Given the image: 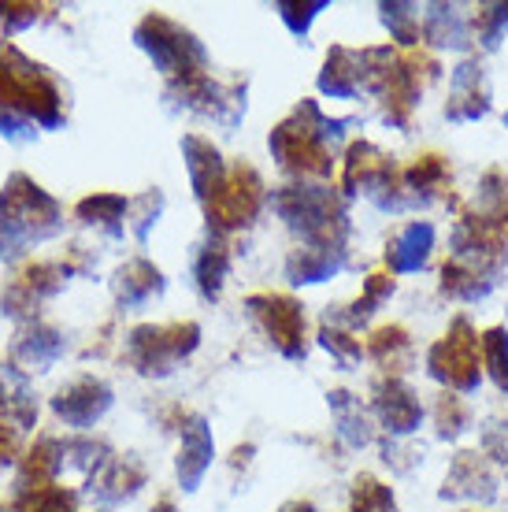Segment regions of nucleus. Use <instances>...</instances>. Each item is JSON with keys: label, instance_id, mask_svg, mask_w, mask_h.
Segmentation results:
<instances>
[{"label": "nucleus", "instance_id": "6ab92c4d", "mask_svg": "<svg viewBox=\"0 0 508 512\" xmlns=\"http://www.w3.org/2000/svg\"><path fill=\"white\" fill-rule=\"evenodd\" d=\"M130 205L119 197V193H93V197H82L75 205V216L86 223V227H97L108 238H123V219H127Z\"/></svg>", "mask_w": 508, "mask_h": 512}, {"label": "nucleus", "instance_id": "6e6552de", "mask_svg": "<svg viewBox=\"0 0 508 512\" xmlns=\"http://www.w3.org/2000/svg\"><path fill=\"white\" fill-rule=\"evenodd\" d=\"M260 201H264V182L253 167L238 164L234 171H227V179L208 201H204V212H208V223L216 227V234L223 231H238V227H249L253 216L260 212Z\"/></svg>", "mask_w": 508, "mask_h": 512}, {"label": "nucleus", "instance_id": "2f4dec72", "mask_svg": "<svg viewBox=\"0 0 508 512\" xmlns=\"http://www.w3.org/2000/svg\"><path fill=\"white\" fill-rule=\"evenodd\" d=\"M19 435H23L19 427L0 420V472H4V468H15V464L23 461V438Z\"/></svg>", "mask_w": 508, "mask_h": 512}, {"label": "nucleus", "instance_id": "5701e85b", "mask_svg": "<svg viewBox=\"0 0 508 512\" xmlns=\"http://www.w3.org/2000/svg\"><path fill=\"white\" fill-rule=\"evenodd\" d=\"M227 268H230L227 242H223L219 234H212L208 245L201 249V256H197V286H201L204 297H212V301H216L219 290H223V279H227Z\"/></svg>", "mask_w": 508, "mask_h": 512}, {"label": "nucleus", "instance_id": "f8f14e48", "mask_svg": "<svg viewBox=\"0 0 508 512\" xmlns=\"http://www.w3.org/2000/svg\"><path fill=\"white\" fill-rule=\"evenodd\" d=\"M64 357V334L41 320H30L19 327L12 342V364L19 372H49L56 360Z\"/></svg>", "mask_w": 508, "mask_h": 512}, {"label": "nucleus", "instance_id": "a878e982", "mask_svg": "<svg viewBox=\"0 0 508 512\" xmlns=\"http://www.w3.org/2000/svg\"><path fill=\"white\" fill-rule=\"evenodd\" d=\"M483 360L494 375V383L508 394V334L501 327L483 334Z\"/></svg>", "mask_w": 508, "mask_h": 512}, {"label": "nucleus", "instance_id": "473e14b6", "mask_svg": "<svg viewBox=\"0 0 508 512\" xmlns=\"http://www.w3.org/2000/svg\"><path fill=\"white\" fill-rule=\"evenodd\" d=\"M508 26V4H497V8H486L479 15V34H483V45L486 49H494L497 38H501V30Z\"/></svg>", "mask_w": 508, "mask_h": 512}, {"label": "nucleus", "instance_id": "58836bf2", "mask_svg": "<svg viewBox=\"0 0 508 512\" xmlns=\"http://www.w3.org/2000/svg\"><path fill=\"white\" fill-rule=\"evenodd\" d=\"M153 512H175V505H171V501H167V498H164V501H160V505H156V509H153Z\"/></svg>", "mask_w": 508, "mask_h": 512}, {"label": "nucleus", "instance_id": "9b49d317", "mask_svg": "<svg viewBox=\"0 0 508 512\" xmlns=\"http://www.w3.org/2000/svg\"><path fill=\"white\" fill-rule=\"evenodd\" d=\"M108 409H112V386L97 379V375H78L67 386H60L56 397H52L56 420L67 423V427H78V431L93 427Z\"/></svg>", "mask_w": 508, "mask_h": 512}, {"label": "nucleus", "instance_id": "f03ea898", "mask_svg": "<svg viewBox=\"0 0 508 512\" xmlns=\"http://www.w3.org/2000/svg\"><path fill=\"white\" fill-rule=\"evenodd\" d=\"M64 227V208L49 190L15 171L0 190V260L23 256L30 245L49 242Z\"/></svg>", "mask_w": 508, "mask_h": 512}, {"label": "nucleus", "instance_id": "c9c22d12", "mask_svg": "<svg viewBox=\"0 0 508 512\" xmlns=\"http://www.w3.org/2000/svg\"><path fill=\"white\" fill-rule=\"evenodd\" d=\"M382 12H386V15H382V19H386V26L394 30L397 38L412 41V8H408V4H386Z\"/></svg>", "mask_w": 508, "mask_h": 512}, {"label": "nucleus", "instance_id": "2eb2a0df", "mask_svg": "<svg viewBox=\"0 0 508 512\" xmlns=\"http://www.w3.org/2000/svg\"><path fill=\"white\" fill-rule=\"evenodd\" d=\"M182 156H186V171H190V182H193V190H197V197L208 201V197L223 186V179H227V167H223L219 149L212 141L197 138V134H186V138H182Z\"/></svg>", "mask_w": 508, "mask_h": 512}, {"label": "nucleus", "instance_id": "0eeeda50", "mask_svg": "<svg viewBox=\"0 0 508 512\" xmlns=\"http://www.w3.org/2000/svg\"><path fill=\"white\" fill-rule=\"evenodd\" d=\"M71 271L75 268L64 264V260H30V264H23L12 275V282L4 286V294H0V312L30 323L41 301H49V297H56L64 290Z\"/></svg>", "mask_w": 508, "mask_h": 512}, {"label": "nucleus", "instance_id": "423d86ee", "mask_svg": "<svg viewBox=\"0 0 508 512\" xmlns=\"http://www.w3.org/2000/svg\"><path fill=\"white\" fill-rule=\"evenodd\" d=\"M201 342L197 323H167V327H138L127 342V357L141 375H167L178 357H190Z\"/></svg>", "mask_w": 508, "mask_h": 512}, {"label": "nucleus", "instance_id": "ddd939ff", "mask_svg": "<svg viewBox=\"0 0 508 512\" xmlns=\"http://www.w3.org/2000/svg\"><path fill=\"white\" fill-rule=\"evenodd\" d=\"M0 420L19 431H30L38 423V401H34L30 375L19 372L12 360L8 364L0 360Z\"/></svg>", "mask_w": 508, "mask_h": 512}, {"label": "nucleus", "instance_id": "bb28decb", "mask_svg": "<svg viewBox=\"0 0 508 512\" xmlns=\"http://www.w3.org/2000/svg\"><path fill=\"white\" fill-rule=\"evenodd\" d=\"M353 512H397L390 490L375 479H360L353 490Z\"/></svg>", "mask_w": 508, "mask_h": 512}, {"label": "nucleus", "instance_id": "7c9ffc66", "mask_svg": "<svg viewBox=\"0 0 508 512\" xmlns=\"http://www.w3.org/2000/svg\"><path fill=\"white\" fill-rule=\"evenodd\" d=\"M431 38L438 41V45H460V41H464V30H460V19L453 15V8H434Z\"/></svg>", "mask_w": 508, "mask_h": 512}, {"label": "nucleus", "instance_id": "ea45409f", "mask_svg": "<svg viewBox=\"0 0 508 512\" xmlns=\"http://www.w3.org/2000/svg\"><path fill=\"white\" fill-rule=\"evenodd\" d=\"M0 512H12V505H4V501H0Z\"/></svg>", "mask_w": 508, "mask_h": 512}, {"label": "nucleus", "instance_id": "9d476101", "mask_svg": "<svg viewBox=\"0 0 508 512\" xmlns=\"http://www.w3.org/2000/svg\"><path fill=\"white\" fill-rule=\"evenodd\" d=\"M434 379L457 386V390H475L479 386V338L471 334L468 320H457L453 331L431 349Z\"/></svg>", "mask_w": 508, "mask_h": 512}, {"label": "nucleus", "instance_id": "412c9836", "mask_svg": "<svg viewBox=\"0 0 508 512\" xmlns=\"http://www.w3.org/2000/svg\"><path fill=\"white\" fill-rule=\"evenodd\" d=\"M434 245V227L431 223H408L405 231L397 234L390 245V268L394 271H416L427 264Z\"/></svg>", "mask_w": 508, "mask_h": 512}, {"label": "nucleus", "instance_id": "72a5a7b5", "mask_svg": "<svg viewBox=\"0 0 508 512\" xmlns=\"http://www.w3.org/2000/svg\"><path fill=\"white\" fill-rule=\"evenodd\" d=\"M442 179H445V167L438 156H427V160H420V164L408 171V182H412L416 190H431V186H438Z\"/></svg>", "mask_w": 508, "mask_h": 512}, {"label": "nucleus", "instance_id": "c756f323", "mask_svg": "<svg viewBox=\"0 0 508 512\" xmlns=\"http://www.w3.org/2000/svg\"><path fill=\"white\" fill-rule=\"evenodd\" d=\"M323 8H327V0H312V4H279V15L293 34H308L312 19H316Z\"/></svg>", "mask_w": 508, "mask_h": 512}, {"label": "nucleus", "instance_id": "a19ab883", "mask_svg": "<svg viewBox=\"0 0 508 512\" xmlns=\"http://www.w3.org/2000/svg\"><path fill=\"white\" fill-rule=\"evenodd\" d=\"M505 123H508V116H505Z\"/></svg>", "mask_w": 508, "mask_h": 512}, {"label": "nucleus", "instance_id": "79ce46f5", "mask_svg": "<svg viewBox=\"0 0 508 512\" xmlns=\"http://www.w3.org/2000/svg\"><path fill=\"white\" fill-rule=\"evenodd\" d=\"M97 512H101V509H97Z\"/></svg>", "mask_w": 508, "mask_h": 512}, {"label": "nucleus", "instance_id": "393cba45", "mask_svg": "<svg viewBox=\"0 0 508 512\" xmlns=\"http://www.w3.org/2000/svg\"><path fill=\"white\" fill-rule=\"evenodd\" d=\"M453 90L457 97L449 104V116L453 119H479L486 112V93H479V67L475 64H460L457 78H453Z\"/></svg>", "mask_w": 508, "mask_h": 512}, {"label": "nucleus", "instance_id": "4468645a", "mask_svg": "<svg viewBox=\"0 0 508 512\" xmlns=\"http://www.w3.org/2000/svg\"><path fill=\"white\" fill-rule=\"evenodd\" d=\"M212 453H216V446H212L208 423L201 416H190L182 427V449H178V483H182V490L201 487L204 472L212 464Z\"/></svg>", "mask_w": 508, "mask_h": 512}, {"label": "nucleus", "instance_id": "f3484780", "mask_svg": "<svg viewBox=\"0 0 508 512\" xmlns=\"http://www.w3.org/2000/svg\"><path fill=\"white\" fill-rule=\"evenodd\" d=\"M115 297H119V305H145V301H153V297L164 294V275L156 264H149L145 256L138 260H127L123 268L115 271Z\"/></svg>", "mask_w": 508, "mask_h": 512}, {"label": "nucleus", "instance_id": "f704fd0d", "mask_svg": "<svg viewBox=\"0 0 508 512\" xmlns=\"http://www.w3.org/2000/svg\"><path fill=\"white\" fill-rule=\"evenodd\" d=\"M394 290V282L386 279V275H371L368 279V294H364V301H356L353 316H368V312H375V305H379L382 297Z\"/></svg>", "mask_w": 508, "mask_h": 512}, {"label": "nucleus", "instance_id": "dca6fc26", "mask_svg": "<svg viewBox=\"0 0 508 512\" xmlns=\"http://www.w3.org/2000/svg\"><path fill=\"white\" fill-rule=\"evenodd\" d=\"M145 483V472H141L138 464L127 461V457H112V461H104L93 479H89V490H93V498L104 501V505H115V501H127L138 494V487Z\"/></svg>", "mask_w": 508, "mask_h": 512}, {"label": "nucleus", "instance_id": "39448f33", "mask_svg": "<svg viewBox=\"0 0 508 512\" xmlns=\"http://www.w3.org/2000/svg\"><path fill=\"white\" fill-rule=\"evenodd\" d=\"M134 41L153 56V64L164 71L171 82L190 78L204 71V49L190 30L164 19V15H145L134 30Z\"/></svg>", "mask_w": 508, "mask_h": 512}, {"label": "nucleus", "instance_id": "20e7f679", "mask_svg": "<svg viewBox=\"0 0 508 512\" xmlns=\"http://www.w3.org/2000/svg\"><path fill=\"white\" fill-rule=\"evenodd\" d=\"M275 212L312 245H334V249L342 245L345 216L334 193L323 186H286L275 193Z\"/></svg>", "mask_w": 508, "mask_h": 512}, {"label": "nucleus", "instance_id": "a211bd4d", "mask_svg": "<svg viewBox=\"0 0 508 512\" xmlns=\"http://www.w3.org/2000/svg\"><path fill=\"white\" fill-rule=\"evenodd\" d=\"M375 409H379L382 423L390 431H397V435L416 431V423H420V401H416V394L405 383H382L379 397H375Z\"/></svg>", "mask_w": 508, "mask_h": 512}, {"label": "nucleus", "instance_id": "4c0bfd02", "mask_svg": "<svg viewBox=\"0 0 508 512\" xmlns=\"http://www.w3.org/2000/svg\"><path fill=\"white\" fill-rule=\"evenodd\" d=\"M279 512H316V509H312V501H290V505H282Z\"/></svg>", "mask_w": 508, "mask_h": 512}, {"label": "nucleus", "instance_id": "f257e3e1", "mask_svg": "<svg viewBox=\"0 0 508 512\" xmlns=\"http://www.w3.org/2000/svg\"><path fill=\"white\" fill-rule=\"evenodd\" d=\"M67 101L60 78L30 60L15 41H0V134L30 138V130H56Z\"/></svg>", "mask_w": 508, "mask_h": 512}, {"label": "nucleus", "instance_id": "1a4fd4ad", "mask_svg": "<svg viewBox=\"0 0 508 512\" xmlns=\"http://www.w3.org/2000/svg\"><path fill=\"white\" fill-rule=\"evenodd\" d=\"M249 312L256 323L267 331L282 357H305V312L301 305L286 294H253L249 297Z\"/></svg>", "mask_w": 508, "mask_h": 512}, {"label": "nucleus", "instance_id": "aec40b11", "mask_svg": "<svg viewBox=\"0 0 508 512\" xmlns=\"http://www.w3.org/2000/svg\"><path fill=\"white\" fill-rule=\"evenodd\" d=\"M338 268H342V249H334V245H308L286 260L290 282H323Z\"/></svg>", "mask_w": 508, "mask_h": 512}, {"label": "nucleus", "instance_id": "b1692460", "mask_svg": "<svg viewBox=\"0 0 508 512\" xmlns=\"http://www.w3.org/2000/svg\"><path fill=\"white\" fill-rule=\"evenodd\" d=\"M12 512H78L75 509V490L60 487V483L15 490Z\"/></svg>", "mask_w": 508, "mask_h": 512}, {"label": "nucleus", "instance_id": "e433bc0d", "mask_svg": "<svg viewBox=\"0 0 508 512\" xmlns=\"http://www.w3.org/2000/svg\"><path fill=\"white\" fill-rule=\"evenodd\" d=\"M323 346L327 349H334L342 360H349V357H360V342H349V334H342V331H331V327H323Z\"/></svg>", "mask_w": 508, "mask_h": 512}, {"label": "nucleus", "instance_id": "7ed1b4c3", "mask_svg": "<svg viewBox=\"0 0 508 512\" xmlns=\"http://www.w3.org/2000/svg\"><path fill=\"white\" fill-rule=\"evenodd\" d=\"M345 119H327L305 101L286 123L271 130V153L293 175H331V141L342 138Z\"/></svg>", "mask_w": 508, "mask_h": 512}, {"label": "nucleus", "instance_id": "cd10ccee", "mask_svg": "<svg viewBox=\"0 0 508 512\" xmlns=\"http://www.w3.org/2000/svg\"><path fill=\"white\" fill-rule=\"evenodd\" d=\"M371 353H375V360H379V364H390V368H394L397 360L408 353L405 331H401V327H382V331L371 338Z\"/></svg>", "mask_w": 508, "mask_h": 512}, {"label": "nucleus", "instance_id": "4be33fe9", "mask_svg": "<svg viewBox=\"0 0 508 512\" xmlns=\"http://www.w3.org/2000/svg\"><path fill=\"white\" fill-rule=\"evenodd\" d=\"M356 86H360V56L349 49H331L319 75V90L331 97H353Z\"/></svg>", "mask_w": 508, "mask_h": 512}, {"label": "nucleus", "instance_id": "c85d7f7f", "mask_svg": "<svg viewBox=\"0 0 508 512\" xmlns=\"http://www.w3.org/2000/svg\"><path fill=\"white\" fill-rule=\"evenodd\" d=\"M41 12H49V8L45 4H30V0H23V4H0V26L4 30H26V26L38 23Z\"/></svg>", "mask_w": 508, "mask_h": 512}]
</instances>
